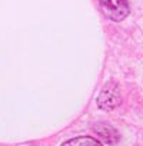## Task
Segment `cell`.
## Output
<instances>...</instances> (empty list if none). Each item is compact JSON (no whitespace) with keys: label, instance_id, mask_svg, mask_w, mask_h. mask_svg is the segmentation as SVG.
I'll return each mask as SVG.
<instances>
[{"label":"cell","instance_id":"obj_1","mask_svg":"<svg viewBox=\"0 0 143 146\" xmlns=\"http://www.w3.org/2000/svg\"><path fill=\"white\" fill-rule=\"evenodd\" d=\"M120 102H122V98H120L119 86L113 82L105 85V88L97 96V106L107 112L116 109L120 105Z\"/></svg>","mask_w":143,"mask_h":146},{"label":"cell","instance_id":"obj_2","mask_svg":"<svg viewBox=\"0 0 143 146\" xmlns=\"http://www.w3.org/2000/svg\"><path fill=\"white\" fill-rule=\"evenodd\" d=\"M106 17L113 22H122L129 15L127 0H99Z\"/></svg>","mask_w":143,"mask_h":146},{"label":"cell","instance_id":"obj_3","mask_svg":"<svg viewBox=\"0 0 143 146\" xmlns=\"http://www.w3.org/2000/svg\"><path fill=\"white\" fill-rule=\"evenodd\" d=\"M62 146H103L97 139L90 137V136H79L73 137L67 142H64Z\"/></svg>","mask_w":143,"mask_h":146},{"label":"cell","instance_id":"obj_4","mask_svg":"<svg viewBox=\"0 0 143 146\" xmlns=\"http://www.w3.org/2000/svg\"><path fill=\"white\" fill-rule=\"evenodd\" d=\"M95 130L99 133V136L102 137V139H105L106 142H109V143H115L116 140H117V132L112 127V126H109V125H105V123H102V125H99V126H96L95 127Z\"/></svg>","mask_w":143,"mask_h":146}]
</instances>
